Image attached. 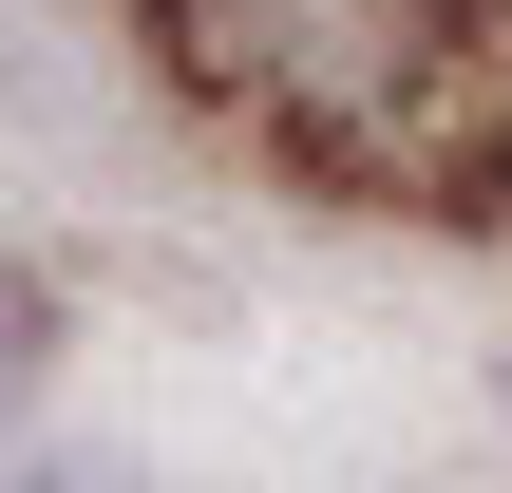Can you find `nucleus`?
Instances as JSON below:
<instances>
[{"label": "nucleus", "mask_w": 512, "mask_h": 493, "mask_svg": "<svg viewBox=\"0 0 512 493\" xmlns=\"http://www.w3.org/2000/svg\"><path fill=\"white\" fill-rule=\"evenodd\" d=\"M171 19H190V57H209L266 133H304V152H418L437 95H456V57H475L456 0H171Z\"/></svg>", "instance_id": "nucleus-1"}, {"label": "nucleus", "mask_w": 512, "mask_h": 493, "mask_svg": "<svg viewBox=\"0 0 512 493\" xmlns=\"http://www.w3.org/2000/svg\"><path fill=\"white\" fill-rule=\"evenodd\" d=\"M38 380H57V266H19V247H0V418H19Z\"/></svg>", "instance_id": "nucleus-2"}, {"label": "nucleus", "mask_w": 512, "mask_h": 493, "mask_svg": "<svg viewBox=\"0 0 512 493\" xmlns=\"http://www.w3.org/2000/svg\"><path fill=\"white\" fill-rule=\"evenodd\" d=\"M494 399H512V380H494Z\"/></svg>", "instance_id": "nucleus-4"}, {"label": "nucleus", "mask_w": 512, "mask_h": 493, "mask_svg": "<svg viewBox=\"0 0 512 493\" xmlns=\"http://www.w3.org/2000/svg\"><path fill=\"white\" fill-rule=\"evenodd\" d=\"M0 493H133V475H95V456H19Z\"/></svg>", "instance_id": "nucleus-3"}]
</instances>
